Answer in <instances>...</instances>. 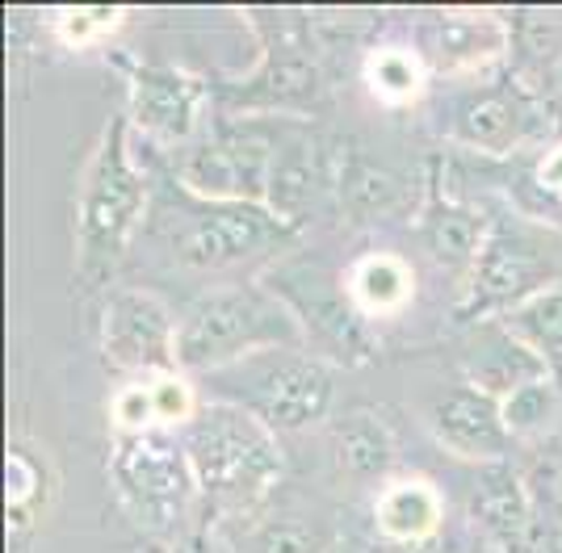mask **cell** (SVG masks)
I'll list each match as a JSON object with an SVG mask.
<instances>
[{
    "label": "cell",
    "mask_w": 562,
    "mask_h": 553,
    "mask_svg": "<svg viewBox=\"0 0 562 553\" xmlns=\"http://www.w3.org/2000/svg\"><path fill=\"white\" fill-rule=\"evenodd\" d=\"M541 92H546V101L554 105V114L562 117V59L550 71H546V89H541Z\"/></svg>",
    "instance_id": "cell-29"
},
{
    "label": "cell",
    "mask_w": 562,
    "mask_h": 553,
    "mask_svg": "<svg viewBox=\"0 0 562 553\" xmlns=\"http://www.w3.org/2000/svg\"><path fill=\"white\" fill-rule=\"evenodd\" d=\"M211 403H232L257 415L273 432H303L324 424L331 411V365L311 357L306 348H265L227 369L198 377Z\"/></svg>",
    "instance_id": "cell-3"
},
{
    "label": "cell",
    "mask_w": 562,
    "mask_h": 553,
    "mask_svg": "<svg viewBox=\"0 0 562 553\" xmlns=\"http://www.w3.org/2000/svg\"><path fill=\"white\" fill-rule=\"evenodd\" d=\"M562 415V394L554 377H538L529 386H520L504 398V424L513 440H541L546 432H554Z\"/></svg>",
    "instance_id": "cell-23"
},
{
    "label": "cell",
    "mask_w": 562,
    "mask_h": 553,
    "mask_svg": "<svg viewBox=\"0 0 562 553\" xmlns=\"http://www.w3.org/2000/svg\"><path fill=\"white\" fill-rule=\"evenodd\" d=\"M168 553H211V550H206L202 537H177V541L168 545Z\"/></svg>",
    "instance_id": "cell-30"
},
{
    "label": "cell",
    "mask_w": 562,
    "mask_h": 553,
    "mask_svg": "<svg viewBox=\"0 0 562 553\" xmlns=\"http://www.w3.org/2000/svg\"><path fill=\"white\" fill-rule=\"evenodd\" d=\"M336 193H340V210L349 218H378L398 206L403 184L386 163L370 160L361 151H345L336 160Z\"/></svg>",
    "instance_id": "cell-21"
},
{
    "label": "cell",
    "mask_w": 562,
    "mask_h": 553,
    "mask_svg": "<svg viewBox=\"0 0 562 553\" xmlns=\"http://www.w3.org/2000/svg\"><path fill=\"white\" fill-rule=\"evenodd\" d=\"M331 458L352 483H382L395 470V437L374 411H349L331 424Z\"/></svg>",
    "instance_id": "cell-18"
},
{
    "label": "cell",
    "mask_w": 562,
    "mask_h": 553,
    "mask_svg": "<svg viewBox=\"0 0 562 553\" xmlns=\"http://www.w3.org/2000/svg\"><path fill=\"white\" fill-rule=\"evenodd\" d=\"M467 511L495 553H533V490L513 461L479 465Z\"/></svg>",
    "instance_id": "cell-15"
},
{
    "label": "cell",
    "mask_w": 562,
    "mask_h": 553,
    "mask_svg": "<svg viewBox=\"0 0 562 553\" xmlns=\"http://www.w3.org/2000/svg\"><path fill=\"white\" fill-rule=\"evenodd\" d=\"M386 553H458L453 545H446V537H428V541H416V545H386Z\"/></svg>",
    "instance_id": "cell-28"
},
{
    "label": "cell",
    "mask_w": 562,
    "mask_h": 553,
    "mask_svg": "<svg viewBox=\"0 0 562 553\" xmlns=\"http://www.w3.org/2000/svg\"><path fill=\"white\" fill-rule=\"evenodd\" d=\"M278 131L265 122L218 126L211 138H193L177 151V184L202 202H260L278 156Z\"/></svg>",
    "instance_id": "cell-8"
},
{
    "label": "cell",
    "mask_w": 562,
    "mask_h": 553,
    "mask_svg": "<svg viewBox=\"0 0 562 553\" xmlns=\"http://www.w3.org/2000/svg\"><path fill=\"white\" fill-rule=\"evenodd\" d=\"M495 319L538 357L554 382H562V285L541 290V294L525 298L520 306L495 315Z\"/></svg>",
    "instance_id": "cell-20"
},
{
    "label": "cell",
    "mask_w": 562,
    "mask_h": 553,
    "mask_svg": "<svg viewBox=\"0 0 562 553\" xmlns=\"http://www.w3.org/2000/svg\"><path fill=\"white\" fill-rule=\"evenodd\" d=\"M412 290H416L412 269L395 252L361 256L352 264L349 285H345V294H349L361 315H391V311L412 302Z\"/></svg>",
    "instance_id": "cell-22"
},
{
    "label": "cell",
    "mask_w": 562,
    "mask_h": 553,
    "mask_svg": "<svg viewBox=\"0 0 562 553\" xmlns=\"http://www.w3.org/2000/svg\"><path fill=\"white\" fill-rule=\"evenodd\" d=\"M420 235L424 248L437 256L441 264H453V269H474V260L483 252L487 235H492V223L487 214L470 206V202H458V198H428V206L420 214Z\"/></svg>",
    "instance_id": "cell-17"
},
{
    "label": "cell",
    "mask_w": 562,
    "mask_h": 553,
    "mask_svg": "<svg viewBox=\"0 0 562 553\" xmlns=\"http://www.w3.org/2000/svg\"><path fill=\"white\" fill-rule=\"evenodd\" d=\"M428 68L420 64V55L412 46H378L366 59V80H370V92L382 97V101H412L420 92Z\"/></svg>",
    "instance_id": "cell-24"
},
{
    "label": "cell",
    "mask_w": 562,
    "mask_h": 553,
    "mask_svg": "<svg viewBox=\"0 0 562 553\" xmlns=\"http://www.w3.org/2000/svg\"><path fill=\"white\" fill-rule=\"evenodd\" d=\"M206 97H211L206 80L189 71L156 68V64H131L126 71V117L151 143H165L177 151L198 135Z\"/></svg>",
    "instance_id": "cell-13"
},
{
    "label": "cell",
    "mask_w": 562,
    "mask_h": 553,
    "mask_svg": "<svg viewBox=\"0 0 562 553\" xmlns=\"http://www.w3.org/2000/svg\"><path fill=\"white\" fill-rule=\"evenodd\" d=\"M59 38L68 43H93V38H105V30H114L117 13L114 9H76V13H59Z\"/></svg>",
    "instance_id": "cell-27"
},
{
    "label": "cell",
    "mask_w": 562,
    "mask_h": 553,
    "mask_svg": "<svg viewBox=\"0 0 562 553\" xmlns=\"http://www.w3.org/2000/svg\"><path fill=\"white\" fill-rule=\"evenodd\" d=\"M374 524L386 545H416L441 532V499L437 490L420 478L412 483H391L378 495Z\"/></svg>",
    "instance_id": "cell-19"
},
{
    "label": "cell",
    "mask_w": 562,
    "mask_h": 553,
    "mask_svg": "<svg viewBox=\"0 0 562 553\" xmlns=\"http://www.w3.org/2000/svg\"><path fill=\"white\" fill-rule=\"evenodd\" d=\"M126 117H114L105 126V135L97 143L85 184H80V202H76V260L85 281H101L114 269L131 235L139 227L143 206H147V184L139 168L131 160V143H126Z\"/></svg>",
    "instance_id": "cell-4"
},
{
    "label": "cell",
    "mask_w": 562,
    "mask_h": 553,
    "mask_svg": "<svg viewBox=\"0 0 562 553\" xmlns=\"http://www.w3.org/2000/svg\"><path fill=\"white\" fill-rule=\"evenodd\" d=\"M432 437L441 440V449H449L453 458L479 461V465L508 461V453H513V432L504 424V403L495 394L470 386V382H458L437 398Z\"/></svg>",
    "instance_id": "cell-14"
},
{
    "label": "cell",
    "mask_w": 562,
    "mask_h": 553,
    "mask_svg": "<svg viewBox=\"0 0 562 553\" xmlns=\"http://www.w3.org/2000/svg\"><path fill=\"white\" fill-rule=\"evenodd\" d=\"M562 131V117L529 80L513 71L483 76L474 89H467L453 101L449 135L479 156H513L525 143Z\"/></svg>",
    "instance_id": "cell-6"
},
{
    "label": "cell",
    "mask_w": 562,
    "mask_h": 553,
    "mask_svg": "<svg viewBox=\"0 0 562 553\" xmlns=\"http://www.w3.org/2000/svg\"><path fill=\"white\" fill-rule=\"evenodd\" d=\"M328 550H331V532L319 520H306V516H294V511L269 516L248 537V553H328Z\"/></svg>",
    "instance_id": "cell-25"
},
{
    "label": "cell",
    "mask_w": 562,
    "mask_h": 553,
    "mask_svg": "<svg viewBox=\"0 0 562 553\" xmlns=\"http://www.w3.org/2000/svg\"><path fill=\"white\" fill-rule=\"evenodd\" d=\"M416 43H407L428 71L446 76H492L513 50V18L492 9H437L412 18Z\"/></svg>",
    "instance_id": "cell-10"
},
{
    "label": "cell",
    "mask_w": 562,
    "mask_h": 553,
    "mask_svg": "<svg viewBox=\"0 0 562 553\" xmlns=\"http://www.w3.org/2000/svg\"><path fill=\"white\" fill-rule=\"evenodd\" d=\"M462 369H467L470 386L495 394L499 403L520 386L550 377L546 365L499 319H479L470 327L467 345H462Z\"/></svg>",
    "instance_id": "cell-16"
},
{
    "label": "cell",
    "mask_w": 562,
    "mask_h": 553,
    "mask_svg": "<svg viewBox=\"0 0 562 553\" xmlns=\"http://www.w3.org/2000/svg\"><path fill=\"white\" fill-rule=\"evenodd\" d=\"M285 239H294V227L260 202H202L189 193L177 227L168 230L172 256L198 273L244 264L252 256L281 248Z\"/></svg>",
    "instance_id": "cell-5"
},
{
    "label": "cell",
    "mask_w": 562,
    "mask_h": 553,
    "mask_svg": "<svg viewBox=\"0 0 562 553\" xmlns=\"http://www.w3.org/2000/svg\"><path fill=\"white\" fill-rule=\"evenodd\" d=\"M352 553H366V550H352Z\"/></svg>",
    "instance_id": "cell-31"
},
{
    "label": "cell",
    "mask_w": 562,
    "mask_h": 553,
    "mask_svg": "<svg viewBox=\"0 0 562 553\" xmlns=\"http://www.w3.org/2000/svg\"><path fill=\"white\" fill-rule=\"evenodd\" d=\"M198 495L223 516L257 507L281 478L278 432L232 403H202L181 428Z\"/></svg>",
    "instance_id": "cell-2"
},
{
    "label": "cell",
    "mask_w": 562,
    "mask_h": 553,
    "mask_svg": "<svg viewBox=\"0 0 562 553\" xmlns=\"http://www.w3.org/2000/svg\"><path fill=\"white\" fill-rule=\"evenodd\" d=\"M110 478L117 486V499L131 507V516L156 532L181 524V516L198 495L181 437L168 440L160 428L117 432L110 449Z\"/></svg>",
    "instance_id": "cell-7"
},
{
    "label": "cell",
    "mask_w": 562,
    "mask_h": 553,
    "mask_svg": "<svg viewBox=\"0 0 562 553\" xmlns=\"http://www.w3.org/2000/svg\"><path fill=\"white\" fill-rule=\"evenodd\" d=\"M554 276H559V264L533 235H525L513 223H492V235L474 260V269L467 273L458 319H495L525 298L550 290Z\"/></svg>",
    "instance_id": "cell-9"
},
{
    "label": "cell",
    "mask_w": 562,
    "mask_h": 553,
    "mask_svg": "<svg viewBox=\"0 0 562 553\" xmlns=\"http://www.w3.org/2000/svg\"><path fill=\"white\" fill-rule=\"evenodd\" d=\"M101 352L126 373H143V382L172 377L177 365V319L147 290H117L101 315Z\"/></svg>",
    "instance_id": "cell-12"
},
{
    "label": "cell",
    "mask_w": 562,
    "mask_h": 553,
    "mask_svg": "<svg viewBox=\"0 0 562 553\" xmlns=\"http://www.w3.org/2000/svg\"><path fill=\"white\" fill-rule=\"evenodd\" d=\"M273 34L260 38V68L239 84L235 101L248 110H299L324 89V71L311 43V18L303 13H265Z\"/></svg>",
    "instance_id": "cell-11"
},
{
    "label": "cell",
    "mask_w": 562,
    "mask_h": 553,
    "mask_svg": "<svg viewBox=\"0 0 562 553\" xmlns=\"http://www.w3.org/2000/svg\"><path fill=\"white\" fill-rule=\"evenodd\" d=\"M265 348H306V327L299 311L260 281L214 285L177 319V365L189 377H206Z\"/></svg>",
    "instance_id": "cell-1"
},
{
    "label": "cell",
    "mask_w": 562,
    "mask_h": 553,
    "mask_svg": "<svg viewBox=\"0 0 562 553\" xmlns=\"http://www.w3.org/2000/svg\"><path fill=\"white\" fill-rule=\"evenodd\" d=\"M533 490V553H562V461H541Z\"/></svg>",
    "instance_id": "cell-26"
}]
</instances>
